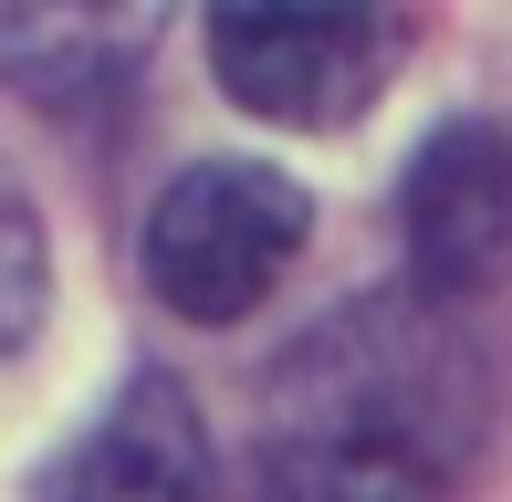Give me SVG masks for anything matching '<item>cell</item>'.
Wrapping results in <instances>:
<instances>
[{
    "label": "cell",
    "mask_w": 512,
    "mask_h": 502,
    "mask_svg": "<svg viewBox=\"0 0 512 502\" xmlns=\"http://www.w3.org/2000/svg\"><path fill=\"white\" fill-rule=\"evenodd\" d=\"M293 387H314V419L293 429H356L429 471H450L481 429V356L439 304H366L335 335H304Z\"/></svg>",
    "instance_id": "6da1fadb"
},
{
    "label": "cell",
    "mask_w": 512,
    "mask_h": 502,
    "mask_svg": "<svg viewBox=\"0 0 512 502\" xmlns=\"http://www.w3.org/2000/svg\"><path fill=\"white\" fill-rule=\"evenodd\" d=\"M314 231V199L262 157H199L147 220V283L189 325H241Z\"/></svg>",
    "instance_id": "7a4b0ae2"
},
{
    "label": "cell",
    "mask_w": 512,
    "mask_h": 502,
    "mask_svg": "<svg viewBox=\"0 0 512 502\" xmlns=\"http://www.w3.org/2000/svg\"><path fill=\"white\" fill-rule=\"evenodd\" d=\"M408 53V21L377 0H230L209 21V63L220 84L272 126H345L366 116Z\"/></svg>",
    "instance_id": "3957f363"
},
{
    "label": "cell",
    "mask_w": 512,
    "mask_h": 502,
    "mask_svg": "<svg viewBox=\"0 0 512 502\" xmlns=\"http://www.w3.org/2000/svg\"><path fill=\"white\" fill-rule=\"evenodd\" d=\"M398 231H408V262H418V293H429V304L502 293L512 283V136L471 126V116L439 126L429 147L408 157Z\"/></svg>",
    "instance_id": "277c9868"
},
{
    "label": "cell",
    "mask_w": 512,
    "mask_h": 502,
    "mask_svg": "<svg viewBox=\"0 0 512 502\" xmlns=\"http://www.w3.org/2000/svg\"><path fill=\"white\" fill-rule=\"evenodd\" d=\"M42 502H209V429L178 377H126L105 419L42 471Z\"/></svg>",
    "instance_id": "5b68a950"
},
{
    "label": "cell",
    "mask_w": 512,
    "mask_h": 502,
    "mask_svg": "<svg viewBox=\"0 0 512 502\" xmlns=\"http://www.w3.org/2000/svg\"><path fill=\"white\" fill-rule=\"evenodd\" d=\"M157 53V11H0V84L32 105H105Z\"/></svg>",
    "instance_id": "8992f818"
},
{
    "label": "cell",
    "mask_w": 512,
    "mask_h": 502,
    "mask_svg": "<svg viewBox=\"0 0 512 502\" xmlns=\"http://www.w3.org/2000/svg\"><path fill=\"white\" fill-rule=\"evenodd\" d=\"M262 502H439V471L356 429H283L262 461Z\"/></svg>",
    "instance_id": "52a82bcc"
},
{
    "label": "cell",
    "mask_w": 512,
    "mask_h": 502,
    "mask_svg": "<svg viewBox=\"0 0 512 502\" xmlns=\"http://www.w3.org/2000/svg\"><path fill=\"white\" fill-rule=\"evenodd\" d=\"M42 220H32V189L11 178V157H0V356L21 346V335L42 325Z\"/></svg>",
    "instance_id": "ba28073f"
}]
</instances>
